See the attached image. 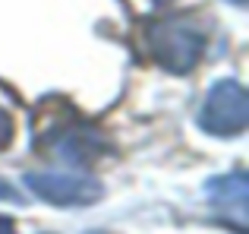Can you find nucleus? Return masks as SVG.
Returning <instances> with one entry per match:
<instances>
[{
    "label": "nucleus",
    "instance_id": "obj_1",
    "mask_svg": "<svg viewBox=\"0 0 249 234\" xmlns=\"http://www.w3.org/2000/svg\"><path fill=\"white\" fill-rule=\"evenodd\" d=\"M205 48V32L193 16H170L145 29V51L167 73H189Z\"/></svg>",
    "mask_w": 249,
    "mask_h": 234
},
{
    "label": "nucleus",
    "instance_id": "obj_2",
    "mask_svg": "<svg viewBox=\"0 0 249 234\" xmlns=\"http://www.w3.org/2000/svg\"><path fill=\"white\" fill-rule=\"evenodd\" d=\"M249 120V98L237 79H221L212 86L199 111V127L212 136H240Z\"/></svg>",
    "mask_w": 249,
    "mask_h": 234
},
{
    "label": "nucleus",
    "instance_id": "obj_3",
    "mask_svg": "<svg viewBox=\"0 0 249 234\" xmlns=\"http://www.w3.org/2000/svg\"><path fill=\"white\" fill-rule=\"evenodd\" d=\"M48 133H51L48 149L60 161H67V165H73V168H85V165H91V161H98V155L107 149L104 136L98 133L95 127H89V123H82V120H73V117L51 123Z\"/></svg>",
    "mask_w": 249,
    "mask_h": 234
},
{
    "label": "nucleus",
    "instance_id": "obj_4",
    "mask_svg": "<svg viewBox=\"0 0 249 234\" xmlns=\"http://www.w3.org/2000/svg\"><path fill=\"white\" fill-rule=\"evenodd\" d=\"M25 184L38 199L51 206H89L101 196V187L79 174H60V171H41L25 174Z\"/></svg>",
    "mask_w": 249,
    "mask_h": 234
},
{
    "label": "nucleus",
    "instance_id": "obj_5",
    "mask_svg": "<svg viewBox=\"0 0 249 234\" xmlns=\"http://www.w3.org/2000/svg\"><path fill=\"white\" fill-rule=\"evenodd\" d=\"M208 196L218 209L237 215V222L243 225L246 215V177L243 174H231V177H218L208 184Z\"/></svg>",
    "mask_w": 249,
    "mask_h": 234
},
{
    "label": "nucleus",
    "instance_id": "obj_6",
    "mask_svg": "<svg viewBox=\"0 0 249 234\" xmlns=\"http://www.w3.org/2000/svg\"><path fill=\"white\" fill-rule=\"evenodd\" d=\"M10 139H13V120H10V114L0 108V149H3Z\"/></svg>",
    "mask_w": 249,
    "mask_h": 234
},
{
    "label": "nucleus",
    "instance_id": "obj_7",
    "mask_svg": "<svg viewBox=\"0 0 249 234\" xmlns=\"http://www.w3.org/2000/svg\"><path fill=\"white\" fill-rule=\"evenodd\" d=\"M0 203H19V193L10 184H3V180H0Z\"/></svg>",
    "mask_w": 249,
    "mask_h": 234
},
{
    "label": "nucleus",
    "instance_id": "obj_8",
    "mask_svg": "<svg viewBox=\"0 0 249 234\" xmlns=\"http://www.w3.org/2000/svg\"><path fill=\"white\" fill-rule=\"evenodd\" d=\"M0 234H16V225H13L6 215H0Z\"/></svg>",
    "mask_w": 249,
    "mask_h": 234
},
{
    "label": "nucleus",
    "instance_id": "obj_9",
    "mask_svg": "<svg viewBox=\"0 0 249 234\" xmlns=\"http://www.w3.org/2000/svg\"><path fill=\"white\" fill-rule=\"evenodd\" d=\"M155 3H167V0H155Z\"/></svg>",
    "mask_w": 249,
    "mask_h": 234
},
{
    "label": "nucleus",
    "instance_id": "obj_10",
    "mask_svg": "<svg viewBox=\"0 0 249 234\" xmlns=\"http://www.w3.org/2000/svg\"><path fill=\"white\" fill-rule=\"evenodd\" d=\"M91 234H104V231H91Z\"/></svg>",
    "mask_w": 249,
    "mask_h": 234
}]
</instances>
